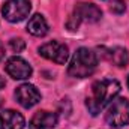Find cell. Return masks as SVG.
Here are the masks:
<instances>
[{"label": "cell", "mask_w": 129, "mask_h": 129, "mask_svg": "<svg viewBox=\"0 0 129 129\" xmlns=\"http://www.w3.org/2000/svg\"><path fill=\"white\" fill-rule=\"evenodd\" d=\"M5 86H6V81H5V78H3V77H0V90H2Z\"/></svg>", "instance_id": "2e32d148"}, {"label": "cell", "mask_w": 129, "mask_h": 129, "mask_svg": "<svg viewBox=\"0 0 129 129\" xmlns=\"http://www.w3.org/2000/svg\"><path fill=\"white\" fill-rule=\"evenodd\" d=\"M39 54L42 57H45L47 60H51L57 64H64L69 57V50L62 42L51 41V42H47L39 47Z\"/></svg>", "instance_id": "5b68a950"}, {"label": "cell", "mask_w": 129, "mask_h": 129, "mask_svg": "<svg viewBox=\"0 0 129 129\" xmlns=\"http://www.w3.org/2000/svg\"><path fill=\"white\" fill-rule=\"evenodd\" d=\"M120 92V83L117 80H101L93 83L92 95L86 99V107L92 116H98Z\"/></svg>", "instance_id": "6da1fadb"}, {"label": "cell", "mask_w": 129, "mask_h": 129, "mask_svg": "<svg viewBox=\"0 0 129 129\" xmlns=\"http://www.w3.org/2000/svg\"><path fill=\"white\" fill-rule=\"evenodd\" d=\"M32 11L30 0H8L2 6V14L9 23H20L29 17Z\"/></svg>", "instance_id": "277c9868"}, {"label": "cell", "mask_w": 129, "mask_h": 129, "mask_svg": "<svg viewBox=\"0 0 129 129\" xmlns=\"http://www.w3.org/2000/svg\"><path fill=\"white\" fill-rule=\"evenodd\" d=\"M57 125V116L50 111H38L32 117L29 129H54Z\"/></svg>", "instance_id": "30bf717a"}, {"label": "cell", "mask_w": 129, "mask_h": 129, "mask_svg": "<svg viewBox=\"0 0 129 129\" xmlns=\"http://www.w3.org/2000/svg\"><path fill=\"white\" fill-rule=\"evenodd\" d=\"M128 86H129V77H128Z\"/></svg>", "instance_id": "e0dca14e"}, {"label": "cell", "mask_w": 129, "mask_h": 129, "mask_svg": "<svg viewBox=\"0 0 129 129\" xmlns=\"http://www.w3.org/2000/svg\"><path fill=\"white\" fill-rule=\"evenodd\" d=\"M15 99L18 101V104L21 107L32 108V107H35L41 101V93H39V90L33 84L24 83L20 87H17V90H15Z\"/></svg>", "instance_id": "52a82bcc"}, {"label": "cell", "mask_w": 129, "mask_h": 129, "mask_svg": "<svg viewBox=\"0 0 129 129\" xmlns=\"http://www.w3.org/2000/svg\"><path fill=\"white\" fill-rule=\"evenodd\" d=\"M0 105H2V101H0Z\"/></svg>", "instance_id": "ac0fdd59"}, {"label": "cell", "mask_w": 129, "mask_h": 129, "mask_svg": "<svg viewBox=\"0 0 129 129\" xmlns=\"http://www.w3.org/2000/svg\"><path fill=\"white\" fill-rule=\"evenodd\" d=\"M9 48L14 51V53H21L24 48H26V42L21 39V38H12L9 41Z\"/></svg>", "instance_id": "4fadbf2b"}, {"label": "cell", "mask_w": 129, "mask_h": 129, "mask_svg": "<svg viewBox=\"0 0 129 129\" xmlns=\"http://www.w3.org/2000/svg\"><path fill=\"white\" fill-rule=\"evenodd\" d=\"M105 122L108 126L114 129L126 126L129 123V99L126 98L113 99L105 113Z\"/></svg>", "instance_id": "3957f363"}, {"label": "cell", "mask_w": 129, "mask_h": 129, "mask_svg": "<svg viewBox=\"0 0 129 129\" xmlns=\"http://www.w3.org/2000/svg\"><path fill=\"white\" fill-rule=\"evenodd\" d=\"M110 9H111V12H114V14H123L125 9H126L125 0H111Z\"/></svg>", "instance_id": "5bb4252c"}, {"label": "cell", "mask_w": 129, "mask_h": 129, "mask_svg": "<svg viewBox=\"0 0 129 129\" xmlns=\"http://www.w3.org/2000/svg\"><path fill=\"white\" fill-rule=\"evenodd\" d=\"M27 32L33 36H45L48 33V24L41 14L33 15L27 23Z\"/></svg>", "instance_id": "7c38bea8"}, {"label": "cell", "mask_w": 129, "mask_h": 129, "mask_svg": "<svg viewBox=\"0 0 129 129\" xmlns=\"http://www.w3.org/2000/svg\"><path fill=\"white\" fill-rule=\"evenodd\" d=\"M5 57V48H3V45H2V42H0V60Z\"/></svg>", "instance_id": "9a60e30c"}, {"label": "cell", "mask_w": 129, "mask_h": 129, "mask_svg": "<svg viewBox=\"0 0 129 129\" xmlns=\"http://www.w3.org/2000/svg\"><path fill=\"white\" fill-rule=\"evenodd\" d=\"M102 51H105V53H104V57H105L108 62H111L113 64H116V66L123 68V66H126V64L129 63V53L125 48H122V47L102 48Z\"/></svg>", "instance_id": "8fae6325"}, {"label": "cell", "mask_w": 129, "mask_h": 129, "mask_svg": "<svg viewBox=\"0 0 129 129\" xmlns=\"http://www.w3.org/2000/svg\"><path fill=\"white\" fill-rule=\"evenodd\" d=\"M26 120L15 110H3L0 113V129H24Z\"/></svg>", "instance_id": "9c48e42d"}, {"label": "cell", "mask_w": 129, "mask_h": 129, "mask_svg": "<svg viewBox=\"0 0 129 129\" xmlns=\"http://www.w3.org/2000/svg\"><path fill=\"white\" fill-rule=\"evenodd\" d=\"M98 66V56L89 48H78L71 59L68 72L71 77L75 78H86L95 72Z\"/></svg>", "instance_id": "7a4b0ae2"}, {"label": "cell", "mask_w": 129, "mask_h": 129, "mask_svg": "<svg viewBox=\"0 0 129 129\" xmlns=\"http://www.w3.org/2000/svg\"><path fill=\"white\" fill-rule=\"evenodd\" d=\"M5 71L14 80H27V78L32 77L33 72L32 66L23 57H18V56H14V57L8 59V62L5 64Z\"/></svg>", "instance_id": "8992f818"}, {"label": "cell", "mask_w": 129, "mask_h": 129, "mask_svg": "<svg viewBox=\"0 0 129 129\" xmlns=\"http://www.w3.org/2000/svg\"><path fill=\"white\" fill-rule=\"evenodd\" d=\"M74 15L80 20V21H86V23H96L102 17V11L93 3H78L75 6Z\"/></svg>", "instance_id": "ba28073f"}]
</instances>
